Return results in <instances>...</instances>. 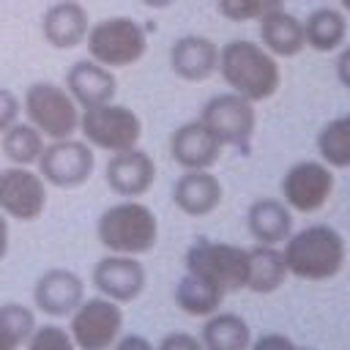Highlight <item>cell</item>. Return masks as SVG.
I'll return each mask as SVG.
<instances>
[{
    "label": "cell",
    "mask_w": 350,
    "mask_h": 350,
    "mask_svg": "<svg viewBox=\"0 0 350 350\" xmlns=\"http://www.w3.org/2000/svg\"><path fill=\"white\" fill-rule=\"evenodd\" d=\"M224 85L249 98L252 104L271 98L282 85V68L276 57L254 41L232 38L219 49V68Z\"/></svg>",
    "instance_id": "cell-1"
},
{
    "label": "cell",
    "mask_w": 350,
    "mask_h": 350,
    "mask_svg": "<svg viewBox=\"0 0 350 350\" xmlns=\"http://www.w3.org/2000/svg\"><path fill=\"white\" fill-rule=\"evenodd\" d=\"M282 254L290 276L306 282H325L345 268L347 243L342 232L331 224H306L304 230L290 232Z\"/></svg>",
    "instance_id": "cell-2"
},
{
    "label": "cell",
    "mask_w": 350,
    "mask_h": 350,
    "mask_svg": "<svg viewBox=\"0 0 350 350\" xmlns=\"http://www.w3.org/2000/svg\"><path fill=\"white\" fill-rule=\"evenodd\" d=\"M96 238L109 254L139 257L159 241V219L153 208L139 200H120L101 211L96 221Z\"/></svg>",
    "instance_id": "cell-3"
},
{
    "label": "cell",
    "mask_w": 350,
    "mask_h": 350,
    "mask_svg": "<svg viewBox=\"0 0 350 350\" xmlns=\"http://www.w3.org/2000/svg\"><path fill=\"white\" fill-rule=\"evenodd\" d=\"M186 273H194L213 287H219L224 295L246 290L249 279V249L224 243V241H211V238H197L183 257Z\"/></svg>",
    "instance_id": "cell-4"
},
{
    "label": "cell",
    "mask_w": 350,
    "mask_h": 350,
    "mask_svg": "<svg viewBox=\"0 0 350 350\" xmlns=\"http://www.w3.org/2000/svg\"><path fill=\"white\" fill-rule=\"evenodd\" d=\"M85 46L90 60L107 68H126L145 57L148 33L131 16H107L90 25L85 36Z\"/></svg>",
    "instance_id": "cell-5"
},
{
    "label": "cell",
    "mask_w": 350,
    "mask_h": 350,
    "mask_svg": "<svg viewBox=\"0 0 350 350\" xmlns=\"http://www.w3.org/2000/svg\"><path fill=\"white\" fill-rule=\"evenodd\" d=\"M27 123L44 139H66L79 131V107L71 93L57 82H33L22 96Z\"/></svg>",
    "instance_id": "cell-6"
},
{
    "label": "cell",
    "mask_w": 350,
    "mask_h": 350,
    "mask_svg": "<svg viewBox=\"0 0 350 350\" xmlns=\"http://www.w3.org/2000/svg\"><path fill=\"white\" fill-rule=\"evenodd\" d=\"M79 134L90 148L120 153L137 148L142 139V120L134 109L123 104H98L79 112Z\"/></svg>",
    "instance_id": "cell-7"
},
{
    "label": "cell",
    "mask_w": 350,
    "mask_h": 350,
    "mask_svg": "<svg viewBox=\"0 0 350 350\" xmlns=\"http://www.w3.org/2000/svg\"><path fill=\"white\" fill-rule=\"evenodd\" d=\"M68 334L77 350H112V345L123 336L120 304L104 295L85 298L68 314Z\"/></svg>",
    "instance_id": "cell-8"
},
{
    "label": "cell",
    "mask_w": 350,
    "mask_h": 350,
    "mask_svg": "<svg viewBox=\"0 0 350 350\" xmlns=\"http://www.w3.org/2000/svg\"><path fill=\"white\" fill-rule=\"evenodd\" d=\"M38 175L44 183L57 186V189H77L88 183V178L96 170V153L85 139H52L44 145L38 156Z\"/></svg>",
    "instance_id": "cell-9"
},
{
    "label": "cell",
    "mask_w": 350,
    "mask_h": 350,
    "mask_svg": "<svg viewBox=\"0 0 350 350\" xmlns=\"http://www.w3.org/2000/svg\"><path fill=\"white\" fill-rule=\"evenodd\" d=\"M200 120L213 131V137L221 145H230V148H246L257 129L254 104L232 90L211 96L202 104Z\"/></svg>",
    "instance_id": "cell-10"
},
{
    "label": "cell",
    "mask_w": 350,
    "mask_h": 350,
    "mask_svg": "<svg viewBox=\"0 0 350 350\" xmlns=\"http://www.w3.org/2000/svg\"><path fill=\"white\" fill-rule=\"evenodd\" d=\"M334 170L320 159H304L282 175V202L298 213H317L334 194Z\"/></svg>",
    "instance_id": "cell-11"
},
{
    "label": "cell",
    "mask_w": 350,
    "mask_h": 350,
    "mask_svg": "<svg viewBox=\"0 0 350 350\" xmlns=\"http://www.w3.org/2000/svg\"><path fill=\"white\" fill-rule=\"evenodd\" d=\"M46 183L33 167L8 164L0 170V211L16 221H36L46 211Z\"/></svg>",
    "instance_id": "cell-12"
},
{
    "label": "cell",
    "mask_w": 350,
    "mask_h": 350,
    "mask_svg": "<svg viewBox=\"0 0 350 350\" xmlns=\"http://www.w3.org/2000/svg\"><path fill=\"white\" fill-rule=\"evenodd\" d=\"M90 282L98 290V295H104L115 304H131L142 295V290L148 284V273H145V265L137 257L104 254L93 265Z\"/></svg>",
    "instance_id": "cell-13"
},
{
    "label": "cell",
    "mask_w": 350,
    "mask_h": 350,
    "mask_svg": "<svg viewBox=\"0 0 350 350\" xmlns=\"http://www.w3.org/2000/svg\"><path fill=\"white\" fill-rule=\"evenodd\" d=\"M104 180L109 186V191H115L123 200H137L142 194H148V189L156 180V161L148 150L129 148L120 153H112L107 159L104 167Z\"/></svg>",
    "instance_id": "cell-14"
},
{
    "label": "cell",
    "mask_w": 350,
    "mask_h": 350,
    "mask_svg": "<svg viewBox=\"0 0 350 350\" xmlns=\"http://www.w3.org/2000/svg\"><path fill=\"white\" fill-rule=\"evenodd\" d=\"M85 301V282L71 268H46L33 284V304L49 317H68Z\"/></svg>",
    "instance_id": "cell-15"
},
{
    "label": "cell",
    "mask_w": 350,
    "mask_h": 350,
    "mask_svg": "<svg viewBox=\"0 0 350 350\" xmlns=\"http://www.w3.org/2000/svg\"><path fill=\"white\" fill-rule=\"evenodd\" d=\"M221 148L224 145L200 118L180 123L170 137V156L183 170H211L219 161Z\"/></svg>",
    "instance_id": "cell-16"
},
{
    "label": "cell",
    "mask_w": 350,
    "mask_h": 350,
    "mask_svg": "<svg viewBox=\"0 0 350 350\" xmlns=\"http://www.w3.org/2000/svg\"><path fill=\"white\" fill-rule=\"evenodd\" d=\"M88 30V8L77 0H52L41 16V36L52 49H74L85 44Z\"/></svg>",
    "instance_id": "cell-17"
},
{
    "label": "cell",
    "mask_w": 350,
    "mask_h": 350,
    "mask_svg": "<svg viewBox=\"0 0 350 350\" xmlns=\"http://www.w3.org/2000/svg\"><path fill=\"white\" fill-rule=\"evenodd\" d=\"M170 68L183 82H205L219 68V46L208 36H180L170 46Z\"/></svg>",
    "instance_id": "cell-18"
},
{
    "label": "cell",
    "mask_w": 350,
    "mask_h": 350,
    "mask_svg": "<svg viewBox=\"0 0 350 350\" xmlns=\"http://www.w3.org/2000/svg\"><path fill=\"white\" fill-rule=\"evenodd\" d=\"M63 88L71 93V98L77 101L79 109H88V107H98V104L115 101L118 79H115L112 68L85 57V60H77L66 71V85Z\"/></svg>",
    "instance_id": "cell-19"
},
{
    "label": "cell",
    "mask_w": 350,
    "mask_h": 350,
    "mask_svg": "<svg viewBox=\"0 0 350 350\" xmlns=\"http://www.w3.org/2000/svg\"><path fill=\"white\" fill-rule=\"evenodd\" d=\"M224 200V186L211 170H183L172 183V202L186 216H208Z\"/></svg>",
    "instance_id": "cell-20"
},
{
    "label": "cell",
    "mask_w": 350,
    "mask_h": 350,
    "mask_svg": "<svg viewBox=\"0 0 350 350\" xmlns=\"http://www.w3.org/2000/svg\"><path fill=\"white\" fill-rule=\"evenodd\" d=\"M246 227L257 243L279 246L293 232V211L276 197H260L246 211Z\"/></svg>",
    "instance_id": "cell-21"
},
{
    "label": "cell",
    "mask_w": 350,
    "mask_h": 350,
    "mask_svg": "<svg viewBox=\"0 0 350 350\" xmlns=\"http://www.w3.org/2000/svg\"><path fill=\"white\" fill-rule=\"evenodd\" d=\"M257 22H260V41L273 57H295L306 49L304 22L295 14L276 8V11H268L265 16H260Z\"/></svg>",
    "instance_id": "cell-22"
},
{
    "label": "cell",
    "mask_w": 350,
    "mask_h": 350,
    "mask_svg": "<svg viewBox=\"0 0 350 350\" xmlns=\"http://www.w3.org/2000/svg\"><path fill=\"white\" fill-rule=\"evenodd\" d=\"M200 342L205 350H249L252 345V328L249 323L235 312H213L205 317Z\"/></svg>",
    "instance_id": "cell-23"
},
{
    "label": "cell",
    "mask_w": 350,
    "mask_h": 350,
    "mask_svg": "<svg viewBox=\"0 0 350 350\" xmlns=\"http://www.w3.org/2000/svg\"><path fill=\"white\" fill-rule=\"evenodd\" d=\"M287 265H284V254L279 246H265V243H254L249 249V279H246V290L268 295L276 293L284 279H287Z\"/></svg>",
    "instance_id": "cell-24"
},
{
    "label": "cell",
    "mask_w": 350,
    "mask_h": 350,
    "mask_svg": "<svg viewBox=\"0 0 350 350\" xmlns=\"http://www.w3.org/2000/svg\"><path fill=\"white\" fill-rule=\"evenodd\" d=\"M347 36V19L336 8H314L304 19V41L314 52H334L345 44Z\"/></svg>",
    "instance_id": "cell-25"
},
{
    "label": "cell",
    "mask_w": 350,
    "mask_h": 350,
    "mask_svg": "<svg viewBox=\"0 0 350 350\" xmlns=\"http://www.w3.org/2000/svg\"><path fill=\"white\" fill-rule=\"evenodd\" d=\"M221 301H224V293L194 273H183L175 284V304L183 314L208 317V314L219 312Z\"/></svg>",
    "instance_id": "cell-26"
},
{
    "label": "cell",
    "mask_w": 350,
    "mask_h": 350,
    "mask_svg": "<svg viewBox=\"0 0 350 350\" xmlns=\"http://www.w3.org/2000/svg\"><path fill=\"white\" fill-rule=\"evenodd\" d=\"M314 145L323 164H328L331 170H347L350 167V112L328 120L317 131Z\"/></svg>",
    "instance_id": "cell-27"
},
{
    "label": "cell",
    "mask_w": 350,
    "mask_h": 350,
    "mask_svg": "<svg viewBox=\"0 0 350 350\" xmlns=\"http://www.w3.org/2000/svg\"><path fill=\"white\" fill-rule=\"evenodd\" d=\"M0 150L11 164L19 167H33L44 150V137L25 120H16L11 129L0 134Z\"/></svg>",
    "instance_id": "cell-28"
},
{
    "label": "cell",
    "mask_w": 350,
    "mask_h": 350,
    "mask_svg": "<svg viewBox=\"0 0 350 350\" xmlns=\"http://www.w3.org/2000/svg\"><path fill=\"white\" fill-rule=\"evenodd\" d=\"M282 8V0H216V11L230 22H252Z\"/></svg>",
    "instance_id": "cell-29"
},
{
    "label": "cell",
    "mask_w": 350,
    "mask_h": 350,
    "mask_svg": "<svg viewBox=\"0 0 350 350\" xmlns=\"http://www.w3.org/2000/svg\"><path fill=\"white\" fill-rule=\"evenodd\" d=\"M0 325L8 328L14 336H19L22 339V347H25V342L30 339V334L36 331L38 323H36V312L30 306L16 304V301H8V304L0 306Z\"/></svg>",
    "instance_id": "cell-30"
},
{
    "label": "cell",
    "mask_w": 350,
    "mask_h": 350,
    "mask_svg": "<svg viewBox=\"0 0 350 350\" xmlns=\"http://www.w3.org/2000/svg\"><path fill=\"white\" fill-rule=\"evenodd\" d=\"M25 350H77V347L71 342L68 328L57 323H44V325H36V331L25 342Z\"/></svg>",
    "instance_id": "cell-31"
},
{
    "label": "cell",
    "mask_w": 350,
    "mask_h": 350,
    "mask_svg": "<svg viewBox=\"0 0 350 350\" xmlns=\"http://www.w3.org/2000/svg\"><path fill=\"white\" fill-rule=\"evenodd\" d=\"M19 112H22L19 96L14 90H8V88H0V134L19 120Z\"/></svg>",
    "instance_id": "cell-32"
},
{
    "label": "cell",
    "mask_w": 350,
    "mask_h": 350,
    "mask_svg": "<svg viewBox=\"0 0 350 350\" xmlns=\"http://www.w3.org/2000/svg\"><path fill=\"white\" fill-rule=\"evenodd\" d=\"M156 350H205L197 334L189 331H170L161 336V342L156 345Z\"/></svg>",
    "instance_id": "cell-33"
},
{
    "label": "cell",
    "mask_w": 350,
    "mask_h": 350,
    "mask_svg": "<svg viewBox=\"0 0 350 350\" xmlns=\"http://www.w3.org/2000/svg\"><path fill=\"white\" fill-rule=\"evenodd\" d=\"M249 350H312V347H304L284 334H262L249 345Z\"/></svg>",
    "instance_id": "cell-34"
},
{
    "label": "cell",
    "mask_w": 350,
    "mask_h": 350,
    "mask_svg": "<svg viewBox=\"0 0 350 350\" xmlns=\"http://www.w3.org/2000/svg\"><path fill=\"white\" fill-rule=\"evenodd\" d=\"M112 350H156L142 334H123L115 345H112Z\"/></svg>",
    "instance_id": "cell-35"
},
{
    "label": "cell",
    "mask_w": 350,
    "mask_h": 350,
    "mask_svg": "<svg viewBox=\"0 0 350 350\" xmlns=\"http://www.w3.org/2000/svg\"><path fill=\"white\" fill-rule=\"evenodd\" d=\"M336 79L350 90V46H345L336 57Z\"/></svg>",
    "instance_id": "cell-36"
},
{
    "label": "cell",
    "mask_w": 350,
    "mask_h": 350,
    "mask_svg": "<svg viewBox=\"0 0 350 350\" xmlns=\"http://www.w3.org/2000/svg\"><path fill=\"white\" fill-rule=\"evenodd\" d=\"M8 241H11V230H8V216L0 211V262L8 254Z\"/></svg>",
    "instance_id": "cell-37"
},
{
    "label": "cell",
    "mask_w": 350,
    "mask_h": 350,
    "mask_svg": "<svg viewBox=\"0 0 350 350\" xmlns=\"http://www.w3.org/2000/svg\"><path fill=\"white\" fill-rule=\"evenodd\" d=\"M19 347H22V339L0 325V350H19Z\"/></svg>",
    "instance_id": "cell-38"
},
{
    "label": "cell",
    "mask_w": 350,
    "mask_h": 350,
    "mask_svg": "<svg viewBox=\"0 0 350 350\" xmlns=\"http://www.w3.org/2000/svg\"><path fill=\"white\" fill-rule=\"evenodd\" d=\"M142 5H148V8H153V11H161V8H170L175 0H139Z\"/></svg>",
    "instance_id": "cell-39"
},
{
    "label": "cell",
    "mask_w": 350,
    "mask_h": 350,
    "mask_svg": "<svg viewBox=\"0 0 350 350\" xmlns=\"http://www.w3.org/2000/svg\"><path fill=\"white\" fill-rule=\"evenodd\" d=\"M339 3H342V8H345V11H350V0H339Z\"/></svg>",
    "instance_id": "cell-40"
}]
</instances>
